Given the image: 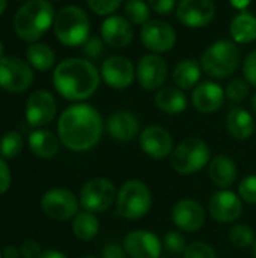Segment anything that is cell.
I'll use <instances>...</instances> for the list:
<instances>
[{
  "label": "cell",
  "mask_w": 256,
  "mask_h": 258,
  "mask_svg": "<svg viewBox=\"0 0 256 258\" xmlns=\"http://www.w3.org/2000/svg\"><path fill=\"white\" fill-rule=\"evenodd\" d=\"M103 118L91 104H74L63 110L57 121L60 142L74 153L92 150L101 139Z\"/></svg>",
  "instance_id": "obj_1"
},
{
  "label": "cell",
  "mask_w": 256,
  "mask_h": 258,
  "mask_svg": "<svg viewBox=\"0 0 256 258\" xmlns=\"http://www.w3.org/2000/svg\"><path fill=\"white\" fill-rule=\"evenodd\" d=\"M53 85L63 98L81 101L92 97L98 89L100 73L88 59H65L53 71Z\"/></svg>",
  "instance_id": "obj_2"
},
{
  "label": "cell",
  "mask_w": 256,
  "mask_h": 258,
  "mask_svg": "<svg viewBox=\"0 0 256 258\" xmlns=\"http://www.w3.org/2000/svg\"><path fill=\"white\" fill-rule=\"evenodd\" d=\"M54 9L47 0L26 2L14 17V29L26 42L39 39L54 23Z\"/></svg>",
  "instance_id": "obj_3"
},
{
  "label": "cell",
  "mask_w": 256,
  "mask_h": 258,
  "mask_svg": "<svg viewBox=\"0 0 256 258\" xmlns=\"http://www.w3.org/2000/svg\"><path fill=\"white\" fill-rule=\"evenodd\" d=\"M240 59V48L234 42L228 39H219L204 51L201 57V67L213 79H228L237 71Z\"/></svg>",
  "instance_id": "obj_4"
},
{
  "label": "cell",
  "mask_w": 256,
  "mask_h": 258,
  "mask_svg": "<svg viewBox=\"0 0 256 258\" xmlns=\"http://www.w3.org/2000/svg\"><path fill=\"white\" fill-rule=\"evenodd\" d=\"M54 33L56 38L68 47L81 45L89 39V18L86 12L78 6H65L54 17Z\"/></svg>",
  "instance_id": "obj_5"
},
{
  "label": "cell",
  "mask_w": 256,
  "mask_h": 258,
  "mask_svg": "<svg viewBox=\"0 0 256 258\" xmlns=\"http://www.w3.org/2000/svg\"><path fill=\"white\" fill-rule=\"evenodd\" d=\"M152 207V194L146 183L137 178L127 180L116 195L118 215L134 221L146 216Z\"/></svg>",
  "instance_id": "obj_6"
},
{
  "label": "cell",
  "mask_w": 256,
  "mask_h": 258,
  "mask_svg": "<svg viewBox=\"0 0 256 258\" xmlns=\"http://www.w3.org/2000/svg\"><path fill=\"white\" fill-rule=\"evenodd\" d=\"M211 162V150L201 138H187L174 148L170 165L180 175H193Z\"/></svg>",
  "instance_id": "obj_7"
},
{
  "label": "cell",
  "mask_w": 256,
  "mask_h": 258,
  "mask_svg": "<svg viewBox=\"0 0 256 258\" xmlns=\"http://www.w3.org/2000/svg\"><path fill=\"white\" fill-rule=\"evenodd\" d=\"M116 187L115 184L104 177H97L86 181L80 190V204L86 212L91 213H104L116 203Z\"/></svg>",
  "instance_id": "obj_8"
},
{
  "label": "cell",
  "mask_w": 256,
  "mask_h": 258,
  "mask_svg": "<svg viewBox=\"0 0 256 258\" xmlns=\"http://www.w3.org/2000/svg\"><path fill=\"white\" fill-rule=\"evenodd\" d=\"M33 83V71L32 67L14 56H8L0 59V88L20 94L30 88Z\"/></svg>",
  "instance_id": "obj_9"
},
{
  "label": "cell",
  "mask_w": 256,
  "mask_h": 258,
  "mask_svg": "<svg viewBox=\"0 0 256 258\" xmlns=\"http://www.w3.org/2000/svg\"><path fill=\"white\" fill-rule=\"evenodd\" d=\"M42 212L54 221H68L78 212L77 197L63 187H54L44 194L41 200Z\"/></svg>",
  "instance_id": "obj_10"
},
{
  "label": "cell",
  "mask_w": 256,
  "mask_h": 258,
  "mask_svg": "<svg viewBox=\"0 0 256 258\" xmlns=\"http://www.w3.org/2000/svg\"><path fill=\"white\" fill-rule=\"evenodd\" d=\"M208 212L216 222L231 224L241 218L243 215V200L238 194L222 189L211 195L208 201Z\"/></svg>",
  "instance_id": "obj_11"
},
{
  "label": "cell",
  "mask_w": 256,
  "mask_h": 258,
  "mask_svg": "<svg viewBox=\"0 0 256 258\" xmlns=\"http://www.w3.org/2000/svg\"><path fill=\"white\" fill-rule=\"evenodd\" d=\"M205 216L204 206L192 198L180 200L170 212L172 222L181 233L199 231L205 224Z\"/></svg>",
  "instance_id": "obj_12"
},
{
  "label": "cell",
  "mask_w": 256,
  "mask_h": 258,
  "mask_svg": "<svg viewBox=\"0 0 256 258\" xmlns=\"http://www.w3.org/2000/svg\"><path fill=\"white\" fill-rule=\"evenodd\" d=\"M140 39L143 45L152 53H166L174 48L177 42V35L174 27L166 21L149 20L142 26Z\"/></svg>",
  "instance_id": "obj_13"
},
{
  "label": "cell",
  "mask_w": 256,
  "mask_h": 258,
  "mask_svg": "<svg viewBox=\"0 0 256 258\" xmlns=\"http://www.w3.org/2000/svg\"><path fill=\"white\" fill-rule=\"evenodd\" d=\"M56 100L54 97L44 89L32 92L26 103V119L32 127L48 125L56 116Z\"/></svg>",
  "instance_id": "obj_14"
},
{
  "label": "cell",
  "mask_w": 256,
  "mask_h": 258,
  "mask_svg": "<svg viewBox=\"0 0 256 258\" xmlns=\"http://www.w3.org/2000/svg\"><path fill=\"white\" fill-rule=\"evenodd\" d=\"M122 246L130 258H160L163 251V242L149 230L130 231Z\"/></svg>",
  "instance_id": "obj_15"
},
{
  "label": "cell",
  "mask_w": 256,
  "mask_h": 258,
  "mask_svg": "<svg viewBox=\"0 0 256 258\" xmlns=\"http://www.w3.org/2000/svg\"><path fill=\"white\" fill-rule=\"evenodd\" d=\"M177 17L187 27H205L216 17V5L213 0H180Z\"/></svg>",
  "instance_id": "obj_16"
},
{
  "label": "cell",
  "mask_w": 256,
  "mask_h": 258,
  "mask_svg": "<svg viewBox=\"0 0 256 258\" xmlns=\"http://www.w3.org/2000/svg\"><path fill=\"white\" fill-rule=\"evenodd\" d=\"M139 144L142 151L155 160L166 159L174 151L172 135L161 125H149L143 128L139 136Z\"/></svg>",
  "instance_id": "obj_17"
},
{
  "label": "cell",
  "mask_w": 256,
  "mask_h": 258,
  "mask_svg": "<svg viewBox=\"0 0 256 258\" xmlns=\"http://www.w3.org/2000/svg\"><path fill=\"white\" fill-rule=\"evenodd\" d=\"M139 85L146 91H155L167 79V63L158 54H145L136 68Z\"/></svg>",
  "instance_id": "obj_18"
},
{
  "label": "cell",
  "mask_w": 256,
  "mask_h": 258,
  "mask_svg": "<svg viewBox=\"0 0 256 258\" xmlns=\"http://www.w3.org/2000/svg\"><path fill=\"white\" fill-rule=\"evenodd\" d=\"M134 65L125 56H110L101 65V77L113 89H125L134 80Z\"/></svg>",
  "instance_id": "obj_19"
},
{
  "label": "cell",
  "mask_w": 256,
  "mask_h": 258,
  "mask_svg": "<svg viewBox=\"0 0 256 258\" xmlns=\"http://www.w3.org/2000/svg\"><path fill=\"white\" fill-rule=\"evenodd\" d=\"M103 41L113 48H125L131 44L134 32L131 23L119 15L107 17L101 24Z\"/></svg>",
  "instance_id": "obj_20"
},
{
  "label": "cell",
  "mask_w": 256,
  "mask_h": 258,
  "mask_svg": "<svg viewBox=\"0 0 256 258\" xmlns=\"http://www.w3.org/2000/svg\"><path fill=\"white\" fill-rule=\"evenodd\" d=\"M225 91L220 85L214 82L198 83L192 92L193 107L201 113H214L223 106Z\"/></svg>",
  "instance_id": "obj_21"
},
{
  "label": "cell",
  "mask_w": 256,
  "mask_h": 258,
  "mask_svg": "<svg viewBox=\"0 0 256 258\" xmlns=\"http://www.w3.org/2000/svg\"><path fill=\"white\" fill-rule=\"evenodd\" d=\"M106 128L115 141L130 142L137 136L140 130V121L128 110H116L109 116Z\"/></svg>",
  "instance_id": "obj_22"
},
{
  "label": "cell",
  "mask_w": 256,
  "mask_h": 258,
  "mask_svg": "<svg viewBox=\"0 0 256 258\" xmlns=\"http://www.w3.org/2000/svg\"><path fill=\"white\" fill-rule=\"evenodd\" d=\"M208 175L214 186L219 189H228L232 186L238 175V168L229 156L219 154L211 159L208 166Z\"/></svg>",
  "instance_id": "obj_23"
},
{
  "label": "cell",
  "mask_w": 256,
  "mask_h": 258,
  "mask_svg": "<svg viewBox=\"0 0 256 258\" xmlns=\"http://www.w3.org/2000/svg\"><path fill=\"white\" fill-rule=\"evenodd\" d=\"M255 119L246 109L234 107L226 116V130L235 141H247L255 133Z\"/></svg>",
  "instance_id": "obj_24"
},
{
  "label": "cell",
  "mask_w": 256,
  "mask_h": 258,
  "mask_svg": "<svg viewBox=\"0 0 256 258\" xmlns=\"http://www.w3.org/2000/svg\"><path fill=\"white\" fill-rule=\"evenodd\" d=\"M29 148L30 151L41 159H51L59 153L60 139L54 133L45 128H38L29 136Z\"/></svg>",
  "instance_id": "obj_25"
},
{
  "label": "cell",
  "mask_w": 256,
  "mask_h": 258,
  "mask_svg": "<svg viewBox=\"0 0 256 258\" xmlns=\"http://www.w3.org/2000/svg\"><path fill=\"white\" fill-rule=\"evenodd\" d=\"M154 103L161 112H164L167 115L183 113L187 109V104H189L187 97L183 92V89L174 88V86L158 89V92L154 97Z\"/></svg>",
  "instance_id": "obj_26"
},
{
  "label": "cell",
  "mask_w": 256,
  "mask_h": 258,
  "mask_svg": "<svg viewBox=\"0 0 256 258\" xmlns=\"http://www.w3.org/2000/svg\"><path fill=\"white\" fill-rule=\"evenodd\" d=\"M231 36L238 44H250L256 39V17L250 12L237 14L229 26Z\"/></svg>",
  "instance_id": "obj_27"
},
{
  "label": "cell",
  "mask_w": 256,
  "mask_h": 258,
  "mask_svg": "<svg viewBox=\"0 0 256 258\" xmlns=\"http://www.w3.org/2000/svg\"><path fill=\"white\" fill-rule=\"evenodd\" d=\"M202 67L195 59H186L181 60L172 71V80L177 85V88L186 91L192 89L198 85L201 79Z\"/></svg>",
  "instance_id": "obj_28"
},
{
  "label": "cell",
  "mask_w": 256,
  "mask_h": 258,
  "mask_svg": "<svg viewBox=\"0 0 256 258\" xmlns=\"http://www.w3.org/2000/svg\"><path fill=\"white\" fill-rule=\"evenodd\" d=\"M98 231H100V221L95 216V213L84 210L75 215L72 221V233L78 240L89 242L98 234Z\"/></svg>",
  "instance_id": "obj_29"
},
{
  "label": "cell",
  "mask_w": 256,
  "mask_h": 258,
  "mask_svg": "<svg viewBox=\"0 0 256 258\" xmlns=\"http://www.w3.org/2000/svg\"><path fill=\"white\" fill-rule=\"evenodd\" d=\"M26 57L29 65L38 71H48L56 60L54 51L45 44H32L26 51Z\"/></svg>",
  "instance_id": "obj_30"
},
{
  "label": "cell",
  "mask_w": 256,
  "mask_h": 258,
  "mask_svg": "<svg viewBox=\"0 0 256 258\" xmlns=\"http://www.w3.org/2000/svg\"><path fill=\"white\" fill-rule=\"evenodd\" d=\"M23 136L18 132H8L0 141V156L3 159H15L23 151Z\"/></svg>",
  "instance_id": "obj_31"
},
{
  "label": "cell",
  "mask_w": 256,
  "mask_h": 258,
  "mask_svg": "<svg viewBox=\"0 0 256 258\" xmlns=\"http://www.w3.org/2000/svg\"><path fill=\"white\" fill-rule=\"evenodd\" d=\"M229 240L237 249L250 248L256 240L255 231L246 224H237L229 230Z\"/></svg>",
  "instance_id": "obj_32"
},
{
  "label": "cell",
  "mask_w": 256,
  "mask_h": 258,
  "mask_svg": "<svg viewBox=\"0 0 256 258\" xmlns=\"http://www.w3.org/2000/svg\"><path fill=\"white\" fill-rule=\"evenodd\" d=\"M127 20L131 24H145L149 21V5L143 0H127L124 6Z\"/></svg>",
  "instance_id": "obj_33"
},
{
  "label": "cell",
  "mask_w": 256,
  "mask_h": 258,
  "mask_svg": "<svg viewBox=\"0 0 256 258\" xmlns=\"http://www.w3.org/2000/svg\"><path fill=\"white\" fill-rule=\"evenodd\" d=\"M249 92H250V88L244 79H232L225 89V95L232 103L244 101L249 97Z\"/></svg>",
  "instance_id": "obj_34"
},
{
  "label": "cell",
  "mask_w": 256,
  "mask_h": 258,
  "mask_svg": "<svg viewBox=\"0 0 256 258\" xmlns=\"http://www.w3.org/2000/svg\"><path fill=\"white\" fill-rule=\"evenodd\" d=\"M163 248L174 254V255H178V254H184L186 248H187V243H186V237L183 236L181 231H167L164 236H163Z\"/></svg>",
  "instance_id": "obj_35"
},
{
  "label": "cell",
  "mask_w": 256,
  "mask_h": 258,
  "mask_svg": "<svg viewBox=\"0 0 256 258\" xmlns=\"http://www.w3.org/2000/svg\"><path fill=\"white\" fill-rule=\"evenodd\" d=\"M183 255L184 258H219L214 248L205 242H193L187 245Z\"/></svg>",
  "instance_id": "obj_36"
},
{
  "label": "cell",
  "mask_w": 256,
  "mask_h": 258,
  "mask_svg": "<svg viewBox=\"0 0 256 258\" xmlns=\"http://www.w3.org/2000/svg\"><path fill=\"white\" fill-rule=\"evenodd\" d=\"M238 195L244 203L256 204V174H250L240 181Z\"/></svg>",
  "instance_id": "obj_37"
},
{
  "label": "cell",
  "mask_w": 256,
  "mask_h": 258,
  "mask_svg": "<svg viewBox=\"0 0 256 258\" xmlns=\"http://www.w3.org/2000/svg\"><path fill=\"white\" fill-rule=\"evenodd\" d=\"M86 2L97 15H110L122 5V0H86Z\"/></svg>",
  "instance_id": "obj_38"
},
{
  "label": "cell",
  "mask_w": 256,
  "mask_h": 258,
  "mask_svg": "<svg viewBox=\"0 0 256 258\" xmlns=\"http://www.w3.org/2000/svg\"><path fill=\"white\" fill-rule=\"evenodd\" d=\"M243 74H244V80L252 85L256 86V50H252L244 62H243Z\"/></svg>",
  "instance_id": "obj_39"
},
{
  "label": "cell",
  "mask_w": 256,
  "mask_h": 258,
  "mask_svg": "<svg viewBox=\"0 0 256 258\" xmlns=\"http://www.w3.org/2000/svg\"><path fill=\"white\" fill-rule=\"evenodd\" d=\"M83 45V53L89 59H97L104 53V42L98 38H89Z\"/></svg>",
  "instance_id": "obj_40"
},
{
  "label": "cell",
  "mask_w": 256,
  "mask_h": 258,
  "mask_svg": "<svg viewBox=\"0 0 256 258\" xmlns=\"http://www.w3.org/2000/svg\"><path fill=\"white\" fill-rule=\"evenodd\" d=\"M20 252H21V257L23 258H39L42 251H41V246L36 240H24L20 246Z\"/></svg>",
  "instance_id": "obj_41"
},
{
  "label": "cell",
  "mask_w": 256,
  "mask_h": 258,
  "mask_svg": "<svg viewBox=\"0 0 256 258\" xmlns=\"http://www.w3.org/2000/svg\"><path fill=\"white\" fill-rule=\"evenodd\" d=\"M148 5L152 11L161 15H167L175 8V0H148Z\"/></svg>",
  "instance_id": "obj_42"
},
{
  "label": "cell",
  "mask_w": 256,
  "mask_h": 258,
  "mask_svg": "<svg viewBox=\"0 0 256 258\" xmlns=\"http://www.w3.org/2000/svg\"><path fill=\"white\" fill-rule=\"evenodd\" d=\"M11 187V169L8 163L0 159V195L6 194Z\"/></svg>",
  "instance_id": "obj_43"
},
{
  "label": "cell",
  "mask_w": 256,
  "mask_h": 258,
  "mask_svg": "<svg viewBox=\"0 0 256 258\" xmlns=\"http://www.w3.org/2000/svg\"><path fill=\"white\" fill-rule=\"evenodd\" d=\"M127 252L124 249V246L118 245V243H109L103 248V254L101 258H127Z\"/></svg>",
  "instance_id": "obj_44"
},
{
  "label": "cell",
  "mask_w": 256,
  "mask_h": 258,
  "mask_svg": "<svg viewBox=\"0 0 256 258\" xmlns=\"http://www.w3.org/2000/svg\"><path fill=\"white\" fill-rule=\"evenodd\" d=\"M3 258H18L21 255L20 249L14 245H9V246H5V249L2 251Z\"/></svg>",
  "instance_id": "obj_45"
},
{
  "label": "cell",
  "mask_w": 256,
  "mask_h": 258,
  "mask_svg": "<svg viewBox=\"0 0 256 258\" xmlns=\"http://www.w3.org/2000/svg\"><path fill=\"white\" fill-rule=\"evenodd\" d=\"M39 258H68L63 252H60V251H54V249H48V251H44L42 254H41V257Z\"/></svg>",
  "instance_id": "obj_46"
},
{
  "label": "cell",
  "mask_w": 256,
  "mask_h": 258,
  "mask_svg": "<svg viewBox=\"0 0 256 258\" xmlns=\"http://www.w3.org/2000/svg\"><path fill=\"white\" fill-rule=\"evenodd\" d=\"M231 2V5L235 8V9H240L241 12L250 5V0H229Z\"/></svg>",
  "instance_id": "obj_47"
},
{
  "label": "cell",
  "mask_w": 256,
  "mask_h": 258,
  "mask_svg": "<svg viewBox=\"0 0 256 258\" xmlns=\"http://www.w3.org/2000/svg\"><path fill=\"white\" fill-rule=\"evenodd\" d=\"M6 6H8V0H0V15L5 12Z\"/></svg>",
  "instance_id": "obj_48"
},
{
  "label": "cell",
  "mask_w": 256,
  "mask_h": 258,
  "mask_svg": "<svg viewBox=\"0 0 256 258\" xmlns=\"http://www.w3.org/2000/svg\"><path fill=\"white\" fill-rule=\"evenodd\" d=\"M252 109H253V112H255V115H256V92H255V95L252 97Z\"/></svg>",
  "instance_id": "obj_49"
},
{
  "label": "cell",
  "mask_w": 256,
  "mask_h": 258,
  "mask_svg": "<svg viewBox=\"0 0 256 258\" xmlns=\"http://www.w3.org/2000/svg\"><path fill=\"white\" fill-rule=\"evenodd\" d=\"M5 56H3V44H2V41H0V59H3Z\"/></svg>",
  "instance_id": "obj_50"
},
{
  "label": "cell",
  "mask_w": 256,
  "mask_h": 258,
  "mask_svg": "<svg viewBox=\"0 0 256 258\" xmlns=\"http://www.w3.org/2000/svg\"><path fill=\"white\" fill-rule=\"evenodd\" d=\"M252 252H253V257L256 258V240L255 243H253V246H252Z\"/></svg>",
  "instance_id": "obj_51"
},
{
  "label": "cell",
  "mask_w": 256,
  "mask_h": 258,
  "mask_svg": "<svg viewBox=\"0 0 256 258\" xmlns=\"http://www.w3.org/2000/svg\"><path fill=\"white\" fill-rule=\"evenodd\" d=\"M81 258H97V257H94V255H88V257H81Z\"/></svg>",
  "instance_id": "obj_52"
},
{
  "label": "cell",
  "mask_w": 256,
  "mask_h": 258,
  "mask_svg": "<svg viewBox=\"0 0 256 258\" xmlns=\"http://www.w3.org/2000/svg\"><path fill=\"white\" fill-rule=\"evenodd\" d=\"M0 258H3V254H2V251H0Z\"/></svg>",
  "instance_id": "obj_53"
},
{
  "label": "cell",
  "mask_w": 256,
  "mask_h": 258,
  "mask_svg": "<svg viewBox=\"0 0 256 258\" xmlns=\"http://www.w3.org/2000/svg\"><path fill=\"white\" fill-rule=\"evenodd\" d=\"M160 258H167V257H160Z\"/></svg>",
  "instance_id": "obj_54"
}]
</instances>
